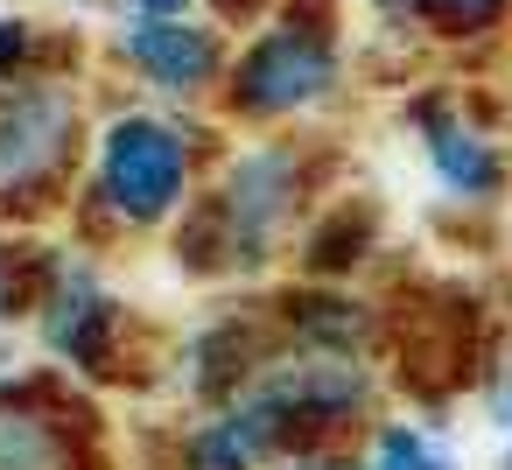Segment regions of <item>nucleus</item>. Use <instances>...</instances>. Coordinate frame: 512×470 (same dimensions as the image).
Instances as JSON below:
<instances>
[{
  "mask_svg": "<svg viewBox=\"0 0 512 470\" xmlns=\"http://www.w3.org/2000/svg\"><path fill=\"white\" fill-rule=\"evenodd\" d=\"M183 176H190V148H183V134L169 120L127 113V120H113L99 134V197L127 225L169 218L176 197H183Z\"/></svg>",
  "mask_w": 512,
  "mask_h": 470,
  "instance_id": "f257e3e1",
  "label": "nucleus"
},
{
  "mask_svg": "<svg viewBox=\"0 0 512 470\" xmlns=\"http://www.w3.org/2000/svg\"><path fill=\"white\" fill-rule=\"evenodd\" d=\"M78 141V106L64 85H0V204L36 197Z\"/></svg>",
  "mask_w": 512,
  "mask_h": 470,
  "instance_id": "f03ea898",
  "label": "nucleus"
},
{
  "mask_svg": "<svg viewBox=\"0 0 512 470\" xmlns=\"http://www.w3.org/2000/svg\"><path fill=\"white\" fill-rule=\"evenodd\" d=\"M43 344L64 358V365H85L99 372L106 351H113V295L99 288V274L71 253L50 260V281H43Z\"/></svg>",
  "mask_w": 512,
  "mask_h": 470,
  "instance_id": "7ed1b4c3",
  "label": "nucleus"
},
{
  "mask_svg": "<svg viewBox=\"0 0 512 470\" xmlns=\"http://www.w3.org/2000/svg\"><path fill=\"white\" fill-rule=\"evenodd\" d=\"M330 50L309 36V29H281L267 36L246 64H239V106L246 113H288V106H309L323 85H330Z\"/></svg>",
  "mask_w": 512,
  "mask_h": 470,
  "instance_id": "20e7f679",
  "label": "nucleus"
},
{
  "mask_svg": "<svg viewBox=\"0 0 512 470\" xmlns=\"http://www.w3.org/2000/svg\"><path fill=\"white\" fill-rule=\"evenodd\" d=\"M120 50H127V64H134L141 78H155L162 92H197V85L218 71L211 29H190L183 15H176V22H134V29L120 36Z\"/></svg>",
  "mask_w": 512,
  "mask_h": 470,
  "instance_id": "39448f33",
  "label": "nucleus"
},
{
  "mask_svg": "<svg viewBox=\"0 0 512 470\" xmlns=\"http://www.w3.org/2000/svg\"><path fill=\"white\" fill-rule=\"evenodd\" d=\"M281 183H288V162H281V155H253V162L232 169V183H225L232 253L253 260V246L267 239V225H274V211H281Z\"/></svg>",
  "mask_w": 512,
  "mask_h": 470,
  "instance_id": "423d86ee",
  "label": "nucleus"
},
{
  "mask_svg": "<svg viewBox=\"0 0 512 470\" xmlns=\"http://www.w3.org/2000/svg\"><path fill=\"white\" fill-rule=\"evenodd\" d=\"M0 470H78V449L43 407L0 400Z\"/></svg>",
  "mask_w": 512,
  "mask_h": 470,
  "instance_id": "0eeeda50",
  "label": "nucleus"
},
{
  "mask_svg": "<svg viewBox=\"0 0 512 470\" xmlns=\"http://www.w3.org/2000/svg\"><path fill=\"white\" fill-rule=\"evenodd\" d=\"M267 400L288 414H337V407H351V400H365V372L351 365V358H316V365H295V372H281L274 386H267Z\"/></svg>",
  "mask_w": 512,
  "mask_h": 470,
  "instance_id": "6e6552de",
  "label": "nucleus"
},
{
  "mask_svg": "<svg viewBox=\"0 0 512 470\" xmlns=\"http://www.w3.org/2000/svg\"><path fill=\"white\" fill-rule=\"evenodd\" d=\"M435 169H442V183L449 190H463V197H477V190H491L498 183V162H491V148L477 141V134H463V127H442L435 120Z\"/></svg>",
  "mask_w": 512,
  "mask_h": 470,
  "instance_id": "1a4fd4ad",
  "label": "nucleus"
},
{
  "mask_svg": "<svg viewBox=\"0 0 512 470\" xmlns=\"http://www.w3.org/2000/svg\"><path fill=\"white\" fill-rule=\"evenodd\" d=\"M379 470H449V456H442L435 435H421V428H393V435L379 442Z\"/></svg>",
  "mask_w": 512,
  "mask_h": 470,
  "instance_id": "9d476101",
  "label": "nucleus"
},
{
  "mask_svg": "<svg viewBox=\"0 0 512 470\" xmlns=\"http://www.w3.org/2000/svg\"><path fill=\"white\" fill-rule=\"evenodd\" d=\"M36 64V29L29 22H0V85H22V71Z\"/></svg>",
  "mask_w": 512,
  "mask_h": 470,
  "instance_id": "9b49d317",
  "label": "nucleus"
},
{
  "mask_svg": "<svg viewBox=\"0 0 512 470\" xmlns=\"http://www.w3.org/2000/svg\"><path fill=\"white\" fill-rule=\"evenodd\" d=\"M36 302V288H29V260L8 246V239H0V323H8L15 309H29Z\"/></svg>",
  "mask_w": 512,
  "mask_h": 470,
  "instance_id": "f8f14e48",
  "label": "nucleus"
},
{
  "mask_svg": "<svg viewBox=\"0 0 512 470\" xmlns=\"http://www.w3.org/2000/svg\"><path fill=\"white\" fill-rule=\"evenodd\" d=\"M421 8H428V15H442V22H484L498 0H421Z\"/></svg>",
  "mask_w": 512,
  "mask_h": 470,
  "instance_id": "ddd939ff",
  "label": "nucleus"
},
{
  "mask_svg": "<svg viewBox=\"0 0 512 470\" xmlns=\"http://www.w3.org/2000/svg\"><path fill=\"white\" fill-rule=\"evenodd\" d=\"M183 0H134V22H176Z\"/></svg>",
  "mask_w": 512,
  "mask_h": 470,
  "instance_id": "4468645a",
  "label": "nucleus"
},
{
  "mask_svg": "<svg viewBox=\"0 0 512 470\" xmlns=\"http://www.w3.org/2000/svg\"><path fill=\"white\" fill-rule=\"evenodd\" d=\"M505 470H512V456H505Z\"/></svg>",
  "mask_w": 512,
  "mask_h": 470,
  "instance_id": "2eb2a0df",
  "label": "nucleus"
}]
</instances>
